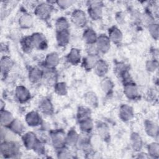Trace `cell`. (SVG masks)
<instances>
[{
    "label": "cell",
    "instance_id": "obj_1",
    "mask_svg": "<svg viewBox=\"0 0 159 159\" xmlns=\"http://www.w3.org/2000/svg\"><path fill=\"white\" fill-rule=\"evenodd\" d=\"M17 145L12 142H4L1 145V153L4 157H14L18 153Z\"/></svg>",
    "mask_w": 159,
    "mask_h": 159
},
{
    "label": "cell",
    "instance_id": "obj_2",
    "mask_svg": "<svg viewBox=\"0 0 159 159\" xmlns=\"http://www.w3.org/2000/svg\"><path fill=\"white\" fill-rule=\"evenodd\" d=\"M72 21L78 27H83L86 22V18L85 14L79 9L75 11L72 14Z\"/></svg>",
    "mask_w": 159,
    "mask_h": 159
},
{
    "label": "cell",
    "instance_id": "obj_3",
    "mask_svg": "<svg viewBox=\"0 0 159 159\" xmlns=\"http://www.w3.org/2000/svg\"><path fill=\"white\" fill-rule=\"evenodd\" d=\"M52 140L55 148H61L65 143V137L61 131H57L52 135Z\"/></svg>",
    "mask_w": 159,
    "mask_h": 159
},
{
    "label": "cell",
    "instance_id": "obj_4",
    "mask_svg": "<svg viewBox=\"0 0 159 159\" xmlns=\"http://www.w3.org/2000/svg\"><path fill=\"white\" fill-rule=\"evenodd\" d=\"M51 11V7L48 4H42L37 7L35 13L39 18L46 19L50 15Z\"/></svg>",
    "mask_w": 159,
    "mask_h": 159
},
{
    "label": "cell",
    "instance_id": "obj_5",
    "mask_svg": "<svg viewBox=\"0 0 159 159\" xmlns=\"http://www.w3.org/2000/svg\"><path fill=\"white\" fill-rule=\"evenodd\" d=\"M22 140L24 145L27 148H34L37 141L35 135L32 132H28L25 134L22 137Z\"/></svg>",
    "mask_w": 159,
    "mask_h": 159
},
{
    "label": "cell",
    "instance_id": "obj_6",
    "mask_svg": "<svg viewBox=\"0 0 159 159\" xmlns=\"http://www.w3.org/2000/svg\"><path fill=\"white\" fill-rule=\"evenodd\" d=\"M34 47H35L38 48H45L47 46V43L45 39L42 34H34L32 37H30Z\"/></svg>",
    "mask_w": 159,
    "mask_h": 159
},
{
    "label": "cell",
    "instance_id": "obj_7",
    "mask_svg": "<svg viewBox=\"0 0 159 159\" xmlns=\"http://www.w3.org/2000/svg\"><path fill=\"white\" fill-rule=\"evenodd\" d=\"M16 96L20 102H25L30 98L29 91L24 86H18L16 88Z\"/></svg>",
    "mask_w": 159,
    "mask_h": 159
},
{
    "label": "cell",
    "instance_id": "obj_8",
    "mask_svg": "<svg viewBox=\"0 0 159 159\" xmlns=\"http://www.w3.org/2000/svg\"><path fill=\"white\" fill-rule=\"evenodd\" d=\"M97 47L99 50L103 53L108 51L110 48V40L105 35H101L98 39Z\"/></svg>",
    "mask_w": 159,
    "mask_h": 159
},
{
    "label": "cell",
    "instance_id": "obj_9",
    "mask_svg": "<svg viewBox=\"0 0 159 159\" xmlns=\"http://www.w3.org/2000/svg\"><path fill=\"white\" fill-rule=\"evenodd\" d=\"M13 65L12 60L8 57H3L1 60V71L2 75H6Z\"/></svg>",
    "mask_w": 159,
    "mask_h": 159
},
{
    "label": "cell",
    "instance_id": "obj_10",
    "mask_svg": "<svg viewBox=\"0 0 159 159\" xmlns=\"http://www.w3.org/2000/svg\"><path fill=\"white\" fill-rule=\"evenodd\" d=\"M40 117L36 112H29L26 116V121L30 126L38 125L40 122Z\"/></svg>",
    "mask_w": 159,
    "mask_h": 159
},
{
    "label": "cell",
    "instance_id": "obj_11",
    "mask_svg": "<svg viewBox=\"0 0 159 159\" xmlns=\"http://www.w3.org/2000/svg\"><path fill=\"white\" fill-rule=\"evenodd\" d=\"M94 68L98 75L103 76L107 73L108 66H107V64L106 63V61L102 60H98Z\"/></svg>",
    "mask_w": 159,
    "mask_h": 159
},
{
    "label": "cell",
    "instance_id": "obj_12",
    "mask_svg": "<svg viewBox=\"0 0 159 159\" xmlns=\"http://www.w3.org/2000/svg\"><path fill=\"white\" fill-rule=\"evenodd\" d=\"M12 114L5 110H1V124L3 126L10 125L13 121Z\"/></svg>",
    "mask_w": 159,
    "mask_h": 159
},
{
    "label": "cell",
    "instance_id": "obj_13",
    "mask_svg": "<svg viewBox=\"0 0 159 159\" xmlns=\"http://www.w3.org/2000/svg\"><path fill=\"white\" fill-rule=\"evenodd\" d=\"M68 60L70 63L76 65L80 61V53L78 49L73 48L68 55Z\"/></svg>",
    "mask_w": 159,
    "mask_h": 159
},
{
    "label": "cell",
    "instance_id": "obj_14",
    "mask_svg": "<svg viewBox=\"0 0 159 159\" xmlns=\"http://www.w3.org/2000/svg\"><path fill=\"white\" fill-rule=\"evenodd\" d=\"M57 42L59 45L65 46L67 44L69 40V34L67 30L58 32Z\"/></svg>",
    "mask_w": 159,
    "mask_h": 159
},
{
    "label": "cell",
    "instance_id": "obj_15",
    "mask_svg": "<svg viewBox=\"0 0 159 159\" xmlns=\"http://www.w3.org/2000/svg\"><path fill=\"white\" fill-rule=\"evenodd\" d=\"M124 92L125 93V95L129 98H131V99L135 98L138 94L137 88L134 84H130V83L125 86L124 89Z\"/></svg>",
    "mask_w": 159,
    "mask_h": 159
},
{
    "label": "cell",
    "instance_id": "obj_16",
    "mask_svg": "<svg viewBox=\"0 0 159 159\" xmlns=\"http://www.w3.org/2000/svg\"><path fill=\"white\" fill-rule=\"evenodd\" d=\"M83 37L84 40L88 43L89 45L93 44V43L96 40V33L91 29H88L85 30L83 34Z\"/></svg>",
    "mask_w": 159,
    "mask_h": 159
},
{
    "label": "cell",
    "instance_id": "obj_17",
    "mask_svg": "<svg viewBox=\"0 0 159 159\" xmlns=\"http://www.w3.org/2000/svg\"><path fill=\"white\" fill-rule=\"evenodd\" d=\"M120 117L124 120H129L132 117V110L127 106H123L120 109Z\"/></svg>",
    "mask_w": 159,
    "mask_h": 159
},
{
    "label": "cell",
    "instance_id": "obj_18",
    "mask_svg": "<svg viewBox=\"0 0 159 159\" xmlns=\"http://www.w3.org/2000/svg\"><path fill=\"white\" fill-rule=\"evenodd\" d=\"M109 36L111 39L115 43L119 42L122 39V33L116 27H113L110 30Z\"/></svg>",
    "mask_w": 159,
    "mask_h": 159
},
{
    "label": "cell",
    "instance_id": "obj_19",
    "mask_svg": "<svg viewBox=\"0 0 159 159\" xmlns=\"http://www.w3.org/2000/svg\"><path fill=\"white\" fill-rule=\"evenodd\" d=\"M89 13L94 19H99L101 16V8L98 4H93L89 9Z\"/></svg>",
    "mask_w": 159,
    "mask_h": 159
},
{
    "label": "cell",
    "instance_id": "obj_20",
    "mask_svg": "<svg viewBox=\"0 0 159 159\" xmlns=\"http://www.w3.org/2000/svg\"><path fill=\"white\" fill-rule=\"evenodd\" d=\"M58 56L56 53H52L48 54L46 58V63L48 66H55L58 63Z\"/></svg>",
    "mask_w": 159,
    "mask_h": 159
},
{
    "label": "cell",
    "instance_id": "obj_21",
    "mask_svg": "<svg viewBox=\"0 0 159 159\" xmlns=\"http://www.w3.org/2000/svg\"><path fill=\"white\" fill-rule=\"evenodd\" d=\"M98 60L96 59V56L89 55L85 58L83 61V65L84 68L86 69H91L93 67H94Z\"/></svg>",
    "mask_w": 159,
    "mask_h": 159
},
{
    "label": "cell",
    "instance_id": "obj_22",
    "mask_svg": "<svg viewBox=\"0 0 159 159\" xmlns=\"http://www.w3.org/2000/svg\"><path fill=\"white\" fill-rule=\"evenodd\" d=\"M19 24L24 28L30 27L32 24V18L29 14H24L19 19Z\"/></svg>",
    "mask_w": 159,
    "mask_h": 159
},
{
    "label": "cell",
    "instance_id": "obj_23",
    "mask_svg": "<svg viewBox=\"0 0 159 159\" xmlns=\"http://www.w3.org/2000/svg\"><path fill=\"white\" fill-rule=\"evenodd\" d=\"M42 71L37 68H34L30 71L29 78L33 82L38 81L39 80L42 78Z\"/></svg>",
    "mask_w": 159,
    "mask_h": 159
},
{
    "label": "cell",
    "instance_id": "obj_24",
    "mask_svg": "<svg viewBox=\"0 0 159 159\" xmlns=\"http://www.w3.org/2000/svg\"><path fill=\"white\" fill-rule=\"evenodd\" d=\"M9 126L11 130L16 134H20L23 130V125L18 120H14Z\"/></svg>",
    "mask_w": 159,
    "mask_h": 159
},
{
    "label": "cell",
    "instance_id": "obj_25",
    "mask_svg": "<svg viewBox=\"0 0 159 159\" xmlns=\"http://www.w3.org/2000/svg\"><path fill=\"white\" fill-rule=\"evenodd\" d=\"M68 27V24L65 18H60L58 19L56 23V28L58 32L67 30Z\"/></svg>",
    "mask_w": 159,
    "mask_h": 159
},
{
    "label": "cell",
    "instance_id": "obj_26",
    "mask_svg": "<svg viewBox=\"0 0 159 159\" xmlns=\"http://www.w3.org/2000/svg\"><path fill=\"white\" fill-rule=\"evenodd\" d=\"M40 107L42 112L46 114H50L52 111V104L48 99H45L43 101L40 106Z\"/></svg>",
    "mask_w": 159,
    "mask_h": 159
},
{
    "label": "cell",
    "instance_id": "obj_27",
    "mask_svg": "<svg viewBox=\"0 0 159 159\" xmlns=\"http://www.w3.org/2000/svg\"><path fill=\"white\" fill-rule=\"evenodd\" d=\"M112 83L109 79H104L101 82V88L106 93H109L112 89Z\"/></svg>",
    "mask_w": 159,
    "mask_h": 159
},
{
    "label": "cell",
    "instance_id": "obj_28",
    "mask_svg": "<svg viewBox=\"0 0 159 159\" xmlns=\"http://www.w3.org/2000/svg\"><path fill=\"white\" fill-rule=\"evenodd\" d=\"M93 127V123L89 119L87 118L83 119V122L81 124V129L84 132H89L91 130Z\"/></svg>",
    "mask_w": 159,
    "mask_h": 159
},
{
    "label": "cell",
    "instance_id": "obj_29",
    "mask_svg": "<svg viewBox=\"0 0 159 159\" xmlns=\"http://www.w3.org/2000/svg\"><path fill=\"white\" fill-rule=\"evenodd\" d=\"M132 145L133 147L135 150H140L141 145H142V142H141V139L140 138V137L137 135L136 134H134L132 138Z\"/></svg>",
    "mask_w": 159,
    "mask_h": 159
},
{
    "label": "cell",
    "instance_id": "obj_30",
    "mask_svg": "<svg viewBox=\"0 0 159 159\" xmlns=\"http://www.w3.org/2000/svg\"><path fill=\"white\" fill-rule=\"evenodd\" d=\"M86 102L91 106H94L97 104V98L95 94L93 93H88L86 96Z\"/></svg>",
    "mask_w": 159,
    "mask_h": 159
},
{
    "label": "cell",
    "instance_id": "obj_31",
    "mask_svg": "<svg viewBox=\"0 0 159 159\" xmlns=\"http://www.w3.org/2000/svg\"><path fill=\"white\" fill-rule=\"evenodd\" d=\"M76 134H77L74 131H71L69 133V135L66 139L67 142L69 143V145H73L76 143V142L78 140V136Z\"/></svg>",
    "mask_w": 159,
    "mask_h": 159
},
{
    "label": "cell",
    "instance_id": "obj_32",
    "mask_svg": "<svg viewBox=\"0 0 159 159\" xmlns=\"http://www.w3.org/2000/svg\"><path fill=\"white\" fill-rule=\"evenodd\" d=\"M55 90L58 94L60 95H64L65 94H66V88L65 84L60 83L57 84V86H55Z\"/></svg>",
    "mask_w": 159,
    "mask_h": 159
},
{
    "label": "cell",
    "instance_id": "obj_33",
    "mask_svg": "<svg viewBox=\"0 0 159 159\" xmlns=\"http://www.w3.org/2000/svg\"><path fill=\"white\" fill-rule=\"evenodd\" d=\"M58 157L61 158H71L72 154H71L70 152L66 148H63L61 150L58 154Z\"/></svg>",
    "mask_w": 159,
    "mask_h": 159
},
{
    "label": "cell",
    "instance_id": "obj_34",
    "mask_svg": "<svg viewBox=\"0 0 159 159\" xmlns=\"http://www.w3.org/2000/svg\"><path fill=\"white\" fill-rule=\"evenodd\" d=\"M148 152L151 155L154 156V155H158V145H155L154 143H152V145H150L149 147Z\"/></svg>",
    "mask_w": 159,
    "mask_h": 159
},
{
    "label": "cell",
    "instance_id": "obj_35",
    "mask_svg": "<svg viewBox=\"0 0 159 159\" xmlns=\"http://www.w3.org/2000/svg\"><path fill=\"white\" fill-rule=\"evenodd\" d=\"M154 128V127H153L152 125V124H150V123H149V125H148V126L147 127V129H153ZM153 129H150V130H148V134L150 133H152V130Z\"/></svg>",
    "mask_w": 159,
    "mask_h": 159
}]
</instances>
